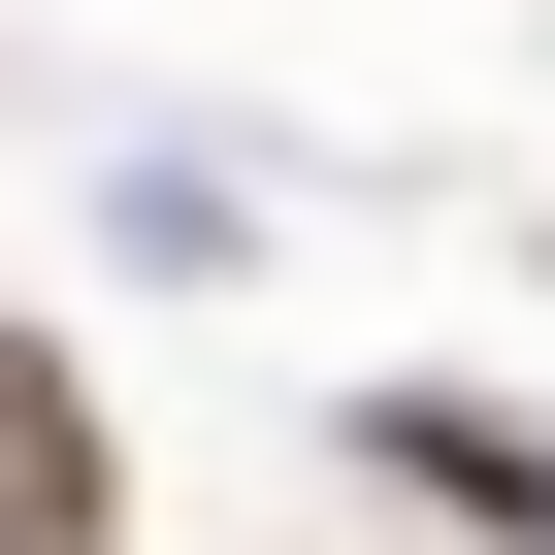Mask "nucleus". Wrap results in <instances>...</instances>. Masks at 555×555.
<instances>
[{"instance_id":"nucleus-2","label":"nucleus","mask_w":555,"mask_h":555,"mask_svg":"<svg viewBox=\"0 0 555 555\" xmlns=\"http://www.w3.org/2000/svg\"><path fill=\"white\" fill-rule=\"evenodd\" d=\"M360 457H392V490H425V522H490V555H555V457H522V425H490V392H392V425H360Z\"/></svg>"},{"instance_id":"nucleus-1","label":"nucleus","mask_w":555,"mask_h":555,"mask_svg":"<svg viewBox=\"0 0 555 555\" xmlns=\"http://www.w3.org/2000/svg\"><path fill=\"white\" fill-rule=\"evenodd\" d=\"M0 555H131V457H99V360L0 327Z\"/></svg>"}]
</instances>
